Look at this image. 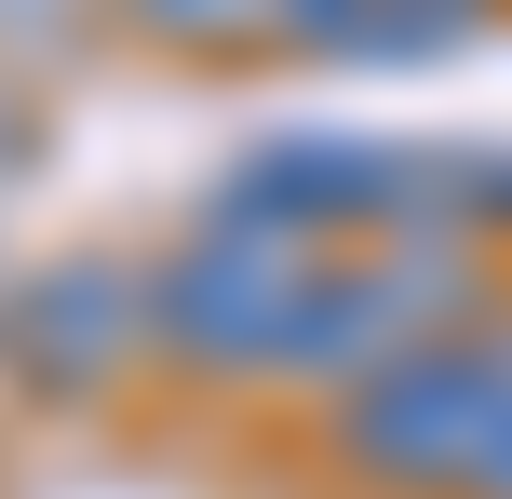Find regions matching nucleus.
I'll return each mask as SVG.
<instances>
[{
    "instance_id": "obj_3",
    "label": "nucleus",
    "mask_w": 512,
    "mask_h": 499,
    "mask_svg": "<svg viewBox=\"0 0 512 499\" xmlns=\"http://www.w3.org/2000/svg\"><path fill=\"white\" fill-rule=\"evenodd\" d=\"M149 351V270L135 257H41L0 284V378L41 405H95L108 378Z\"/></svg>"
},
{
    "instance_id": "obj_1",
    "label": "nucleus",
    "mask_w": 512,
    "mask_h": 499,
    "mask_svg": "<svg viewBox=\"0 0 512 499\" xmlns=\"http://www.w3.org/2000/svg\"><path fill=\"white\" fill-rule=\"evenodd\" d=\"M324 446H337V473H364L391 499H499L512 392H499L486 324H459V338H432V351H391L378 378H351V392L324 405Z\"/></svg>"
},
{
    "instance_id": "obj_4",
    "label": "nucleus",
    "mask_w": 512,
    "mask_h": 499,
    "mask_svg": "<svg viewBox=\"0 0 512 499\" xmlns=\"http://www.w3.org/2000/svg\"><path fill=\"white\" fill-rule=\"evenodd\" d=\"M486 27V0H283V41L297 54H378V68H418V54H459Z\"/></svg>"
},
{
    "instance_id": "obj_5",
    "label": "nucleus",
    "mask_w": 512,
    "mask_h": 499,
    "mask_svg": "<svg viewBox=\"0 0 512 499\" xmlns=\"http://www.w3.org/2000/svg\"><path fill=\"white\" fill-rule=\"evenodd\" d=\"M149 54H189V68H230V54L283 41V0H108Z\"/></svg>"
},
{
    "instance_id": "obj_6",
    "label": "nucleus",
    "mask_w": 512,
    "mask_h": 499,
    "mask_svg": "<svg viewBox=\"0 0 512 499\" xmlns=\"http://www.w3.org/2000/svg\"><path fill=\"white\" fill-rule=\"evenodd\" d=\"M27 162H41V95H27L14 68H0V189H14Z\"/></svg>"
},
{
    "instance_id": "obj_8",
    "label": "nucleus",
    "mask_w": 512,
    "mask_h": 499,
    "mask_svg": "<svg viewBox=\"0 0 512 499\" xmlns=\"http://www.w3.org/2000/svg\"><path fill=\"white\" fill-rule=\"evenodd\" d=\"M0 284H14V270H0Z\"/></svg>"
},
{
    "instance_id": "obj_2",
    "label": "nucleus",
    "mask_w": 512,
    "mask_h": 499,
    "mask_svg": "<svg viewBox=\"0 0 512 499\" xmlns=\"http://www.w3.org/2000/svg\"><path fill=\"white\" fill-rule=\"evenodd\" d=\"M324 284H337V243L189 216V243L149 270V351H176V365H203V378H310Z\"/></svg>"
},
{
    "instance_id": "obj_7",
    "label": "nucleus",
    "mask_w": 512,
    "mask_h": 499,
    "mask_svg": "<svg viewBox=\"0 0 512 499\" xmlns=\"http://www.w3.org/2000/svg\"><path fill=\"white\" fill-rule=\"evenodd\" d=\"M486 351H499V392H512V311H486ZM499 499H512V459H499Z\"/></svg>"
}]
</instances>
